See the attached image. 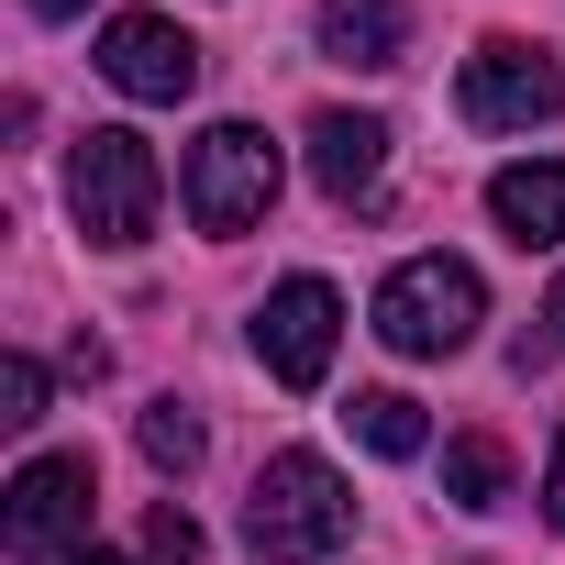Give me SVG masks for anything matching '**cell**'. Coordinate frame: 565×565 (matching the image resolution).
Wrapping results in <instances>:
<instances>
[{
  "mask_svg": "<svg viewBox=\"0 0 565 565\" xmlns=\"http://www.w3.org/2000/svg\"><path fill=\"white\" fill-rule=\"evenodd\" d=\"M355 532V488L333 477V455H266L255 466V499H244V543L266 565H322L333 543Z\"/></svg>",
  "mask_w": 565,
  "mask_h": 565,
  "instance_id": "cell-1",
  "label": "cell"
},
{
  "mask_svg": "<svg viewBox=\"0 0 565 565\" xmlns=\"http://www.w3.org/2000/svg\"><path fill=\"white\" fill-rule=\"evenodd\" d=\"M67 211H78V233L89 244H145L156 233V211H167V167H156V145L145 134H122V122H100V134H78V156H67Z\"/></svg>",
  "mask_w": 565,
  "mask_h": 565,
  "instance_id": "cell-2",
  "label": "cell"
},
{
  "mask_svg": "<svg viewBox=\"0 0 565 565\" xmlns=\"http://www.w3.org/2000/svg\"><path fill=\"white\" fill-rule=\"evenodd\" d=\"M477 322H488L477 266H455V255L388 266V289H377V344H388V355H466Z\"/></svg>",
  "mask_w": 565,
  "mask_h": 565,
  "instance_id": "cell-3",
  "label": "cell"
},
{
  "mask_svg": "<svg viewBox=\"0 0 565 565\" xmlns=\"http://www.w3.org/2000/svg\"><path fill=\"white\" fill-rule=\"evenodd\" d=\"M178 200H189L200 233H255L277 211V145L255 122H211L189 145V167H178Z\"/></svg>",
  "mask_w": 565,
  "mask_h": 565,
  "instance_id": "cell-4",
  "label": "cell"
},
{
  "mask_svg": "<svg viewBox=\"0 0 565 565\" xmlns=\"http://www.w3.org/2000/svg\"><path fill=\"white\" fill-rule=\"evenodd\" d=\"M455 111H466L477 134H532V122L565 111V56L532 45V34H488V45L466 56V78H455Z\"/></svg>",
  "mask_w": 565,
  "mask_h": 565,
  "instance_id": "cell-5",
  "label": "cell"
},
{
  "mask_svg": "<svg viewBox=\"0 0 565 565\" xmlns=\"http://www.w3.org/2000/svg\"><path fill=\"white\" fill-rule=\"evenodd\" d=\"M89 499H100L89 455H34V466L12 477V499H0V554H23V565L89 554Z\"/></svg>",
  "mask_w": 565,
  "mask_h": 565,
  "instance_id": "cell-6",
  "label": "cell"
},
{
  "mask_svg": "<svg viewBox=\"0 0 565 565\" xmlns=\"http://www.w3.org/2000/svg\"><path fill=\"white\" fill-rule=\"evenodd\" d=\"M333 344H344V300H333V277H277L266 311H255V355L277 388H322L333 377Z\"/></svg>",
  "mask_w": 565,
  "mask_h": 565,
  "instance_id": "cell-7",
  "label": "cell"
},
{
  "mask_svg": "<svg viewBox=\"0 0 565 565\" xmlns=\"http://www.w3.org/2000/svg\"><path fill=\"white\" fill-rule=\"evenodd\" d=\"M100 78H111L122 100H189V89H200V45H189V23H167V12H111V23H100Z\"/></svg>",
  "mask_w": 565,
  "mask_h": 565,
  "instance_id": "cell-8",
  "label": "cell"
},
{
  "mask_svg": "<svg viewBox=\"0 0 565 565\" xmlns=\"http://www.w3.org/2000/svg\"><path fill=\"white\" fill-rule=\"evenodd\" d=\"M311 178L355 211V200H377V178H388V122L377 111H322L311 122Z\"/></svg>",
  "mask_w": 565,
  "mask_h": 565,
  "instance_id": "cell-9",
  "label": "cell"
},
{
  "mask_svg": "<svg viewBox=\"0 0 565 565\" xmlns=\"http://www.w3.org/2000/svg\"><path fill=\"white\" fill-rule=\"evenodd\" d=\"M488 211H499V233L510 244H565V167H499L488 178Z\"/></svg>",
  "mask_w": 565,
  "mask_h": 565,
  "instance_id": "cell-10",
  "label": "cell"
},
{
  "mask_svg": "<svg viewBox=\"0 0 565 565\" xmlns=\"http://www.w3.org/2000/svg\"><path fill=\"white\" fill-rule=\"evenodd\" d=\"M399 45H411L399 0H322V56L333 67H399Z\"/></svg>",
  "mask_w": 565,
  "mask_h": 565,
  "instance_id": "cell-11",
  "label": "cell"
},
{
  "mask_svg": "<svg viewBox=\"0 0 565 565\" xmlns=\"http://www.w3.org/2000/svg\"><path fill=\"white\" fill-rule=\"evenodd\" d=\"M344 422H355V444H366V455H388V466H411V455L433 444L422 399H399V388H355V411H344Z\"/></svg>",
  "mask_w": 565,
  "mask_h": 565,
  "instance_id": "cell-12",
  "label": "cell"
},
{
  "mask_svg": "<svg viewBox=\"0 0 565 565\" xmlns=\"http://www.w3.org/2000/svg\"><path fill=\"white\" fill-rule=\"evenodd\" d=\"M444 499H455V510H499V499H510V455H499L488 433H455V444H444Z\"/></svg>",
  "mask_w": 565,
  "mask_h": 565,
  "instance_id": "cell-13",
  "label": "cell"
},
{
  "mask_svg": "<svg viewBox=\"0 0 565 565\" xmlns=\"http://www.w3.org/2000/svg\"><path fill=\"white\" fill-rule=\"evenodd\" d=\"M134 444H145V466H156V477H189V466H200V422H189L178 399H156V411L134 422Z\"/></svg>",
  "mask_w": 565,
  "mask_h": 565,
  "instance_id": "cell-14",
  "label": "cell"
},
{
  "mask_svg": "<svg viewBox=\"0 0 565 565\" xmlns=\"http://www.w3.org/2000/svg\"><path fill=\"white\" fill-rule=\"evenodd\" d=\"M0 422H12V433H34V422H45V366H34V355L0 366Z\"/></svg>",
  "mask_w": 565,
  "mask_h": 565,
  "instance_id": "cell-15",
  "label": "cell"
},
{
  "mask_svg": "<svg viewBox=\"0 0 565 565\" xmlns=\"http://www.w3.org/2000/svg\"><path fill=\"white\" fill-rule=\"evenodd\" d=\"M145 554H156V565H200V521H189L178 499H156V521H145Z\"/></svg>",
  "mask_w": 565,
  "mask_h": 565,
  "instance_id": "cell-16",
  "label": "cell"
},
{
  "mask_svg": "<svg viewBox=\"0 0 565 565\" xmlns=\"http://www.w3.org/2000/svg\"><path fill=\"white\" fill-rule=\"evenodd\" d=\"M543 521L565 532V433H554V466H543Z\"/></svg>",
  "mask_w": 565,
  "mask_h": 565,
  "instance_id": "cell-17",
  "label": "cell"
},
{
  "mask_svg": "<svg viewBox=\"0 0 565 565\" xmlns=\"http://www.w3.org/2000/svg\"><path fill=\"white\" fill-rule=\"evenodd\" d=\"M543 344L565 355V277H554V300H543Z\"/></svg>",
  "mask_w": 565,
  "mask_h": 565,
  "instance_id": "cell-18",
  "label": "cell"
},
{
  "mask_svg": "<svg viewBox=\"0 0 565 565\" xmlns=\"http://www.w3.org/2000/svg\"><path fill=\"white\" fill-rule=\"evenodd\" d=\"M23 12H45V23H67V12H89V0H23Z\"/></svg>",
  "mask_w": 565,
  "mask_h": 565,
  "instance_id": "cell-19",
  "label": "cell"
},
{
  "mask_svg": "<svg viewBox=\"0 0 565 565\" xmlns=\"http://www.w3.org/2000/svg\"><path fill=\"white\" fill-rule=\"evenodd\" d=\"M78 565H134V554H78Z\"/></svg>",
  "mask_w": 565,
  "mask_h": 565,
  "instance_id": "cell-20",
  "label": "cell"
}]
</instances>
